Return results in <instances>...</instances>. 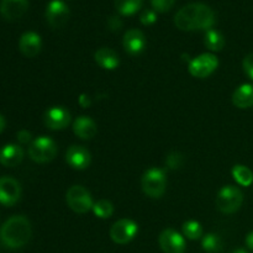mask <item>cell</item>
Segmentation results:
<instances>
[{"instance_id": "obj_26", "label": "cell", "mask_w": 253, "mask_h": 253, "mask_svg": "<svg viewBox=\"0 0 253 253\" xmlns=\"http://www.w3.org/2000/svg\"><path fill=\"white\" fill-rule=\"evenodd\" d=\"M93 212L99 219H109L114 214V205L109 200L101 199L94 203Z\"/></svg>"}, {"instance_id": "obj_35", "label": "cell", "mask_w": 253, "mask_h": 253, "mask_svg": "<svg viewBox=\"0 0 253 253\" xmlns=\"http://www.w3.org/2000/svg\"><path fill=\"white\" fill-rule=\"evenodd\" d=\"M5 126H6V121H5L4 116H2L1 114H0V133H1L2 131H4Z\"/></svg>"}, {"instance_id": "obj_29", "label": "cell", "mask_w": 253, "mask_h": 253, "mask_svg": "<svg viewBox=\"0 0 253 253\" xmlns=\"http://www.w3.org/2000/svg\"><path fill=\"white\" fill-rule=\"evenodd\" d=\"M140 21L142 25H152L157 21V14H156L155 10H145V11L141 14Z\"/></svg>"}, {"instance_id": "obj_6", "label": "cell", "mask_w": 253, "mask_h": 253, "mask_svg": "<svg viewBox=\"0 0 253 253\" xmlns=\"http://www.w3.org/2000/svg\"><path fill=\"white\" fill-rule=\"evenodd\" d=\"M66 200L69 209H72L77 214H85L89 210L93 209V198H91L90 192L83 185H72L67 190Z\"/></svg>"}, {"instance_id": "obj_2", "label": "cell", "mask_w": 253, "mask_h": 253, "mask_svg": "<svg viewBox=\"0 0 253 253\" xmlns=\"http://www.w3.org/2000/svg\"><path fill=\"white\" fill-rule=\"evenodd\" d=\"M31 236V222L24 215H14L9 217L0 229V240L5 246L12 250L21 249L29 244Z\"/></svg>"}, {"instance_id": "obj_9", "label": "cell", "mask_w": 253, "mask_h": 253, "mask_svg": "<svg viewBox=\"0 0 253 253\" xmlns=\"http://www.w3.org/2000/svg\"><path fill=\"white\" fill-rule=\"evenodd\" d=\"M158 242L165 253H184L187 247L184 236L173 229L163 230L158 237Z\"/></svg>"}, {"instance_id": "obj_28", "label": "cell", "mask_w": 253, "mask_h": 253, "mask_svg": "<svg viewBox=\"0 0 253 253\" xmlns=\"http://www.w3.org/2000/svg\"><path fill=\"white\" fill-rule=\"evenodd\" d=\"M175 0H151L153 10L156 12H167L174 5Z\"/></svg>"}, {"instance_id": "obj_23", "label": "cell", "mask_w": 253, "mask_h": 253, "mask_svg": "<svg viewBox=\"0 0 253 253\" xmlns=\"http://www.w3.org/2000/svg\"><path fill=\"white\" fill-rule=\"evenodd\" d=\"M143 0H115V7L119 14L131 16L142 6Z\"/></svg>"}, {"instance_id": "obj_11", "label": "cell", "mask_w": 253, "mask_h": 253, "mask_svg": "<svg viewBox=\"0 0 253 253\" xmlns=\"http://www.w3.org/2000/svg\"><path fill=\"white\" fill-rule=\"evenodd\" d=\"M21 197V185L11 177L0 178V204L12 207Z\"/></svg>"}, {"instance_id": "obj_19", "label": "cell", "mask_w": 253, "mask_h": 253, "mask_svg": "<svg viewBox=\"0 0 253 253\" xmlns=\"http://www.w3.org/2000/svg\"><path fill=\"white\" fill-rule=\"evenodd\" d=\"M94 59L99 67L108 71H114L120 64L119 54L109 47H101L94 53Z\"/></svg>"}, {"instance_id": "obj_31", "label": "cell", "mask_w": 253, "mask_h": 253, "mask_svg": "<svg viewBox=\"0 0 253 253\" xmlns=\"http://www.w3.org/2000/svg\"><path fill=\"white\" fill-rule=\"evenodd\" d=\"M108 27L113 32L120 31L121 27H123V20L118 15H113V16H110L108 19Z\"/></svg>"}, {"instance_id": "obj_27", "label": "cell", "mask_w": 253, "mask_h": 253, "mask_svg": "<svg viewBox=\"0 0 253 253\" xmlns=\"http://www.w3.org/2000/svg\"><path fill=\"white\" fill-rule=\"evenodd\" d=\"M183 165H184V156L180 152L173 151L166 157V166L169 169H179L183 167Z\"/></svg>"}, {"instance_id": "obj_10", "label": "cell", "mask_w": 253, "mask_h": 253, "mask_svg": "<svg viewBox=\"0 0 253 253\" xmlns=\"http://www.w3.org/2000/svg\"><path fill=\"white\" fill-rule=\"evenodd\" d=\"M46 19L49 26L61 29L69 19V7L62 0H52L46 7Z\"/></svg>"}, {"instance_id": "obj_5", "label": "cell", "mask_w": 253, "mask_h": 253, "mask_svg": "<svg viewBox=\"0 0 253 253\" xmlns=\"http://www.w3.org/2000/svg\"><path fill=\"white\" fill-rule=\"evenodd\" d=\"M244 203V193L235 185H225L216 195V208L222 214H234Z\"/></svg>"}, {"instance_id": "obj_14", "label": "cell", "mask_w": 253, "mask_h": 253, "mask_svg": "<svg viewBox=\"0 0 253 253\" xmlns=\"http://www.w3.org/2000/svg\"><path fill=\"white\" fill-rule=\"evenodd\" d=\"M123 46L131 56H138L146 48V37L138 29H131L124 35Z\"/></svg>"}, {"instance_id": "obj_18", "label": "cell", "mask_w": 253, "mask_h": 253, "mask_svg": "<svg viewBox=\"0 0 253 253\" xmlns=\"http://www.w3.org/2000/svg\"><path fill=\"white\" fill-rule=\"evenodd\" d=\"M73 131L82 140H91L98 132V126L93 119L83 115L74 120Z\"/></svg>"}, {"instance_id": "obj_16", "label": "cell", "mask_w": 253, "mask_h": 253, "mask_svg": "<svg viewBox=\"0 0 253 253\" xmlns=\"http://www.w3.org/2000/svg\"><path fill=\"white\" fill-rule=\"evenodd\" d=\"M29 7L27 0H1L0 2V14L9 21L20 19Z\"/></svg>"}, {"instance_id": "obj_7", "label": "cell", "mask_w": 253, "mask_h": 253, "mask_svg": "<svg viewBox=\"0 0 253 253\" xmlns=\"http://www.w3.org/2000/svg\"><path fill=\"white\" fill-rule=\"evenodd\" d=\"M219 66V59L214 53H202L189 61L188 71L195 78H207L214 73Z\"/></svg>"}, {"instance_id": "obj_15", "label": "cell", "mask_w": 253, "mask_h": 253, "mask_svg": "<svg viewBox=\"0 0 253 253\" xmlns=\"http://www.w3.org/2000/svg\"><path fill=\"white\" fill-rule=\"evenodd\" d=\"M20 52L27 58H34L41 52L42 40L39 34L34 31H27L21 35L19 41Z\"/></svg>"}, {"instance_id": "obj_24", "label": "cell", "mask_w": 253, "mask_h": 253, "mask_svg": "<svg viewBox=\"0 0 253 253\" xmlns=\"http://www.w3.org/2000/svg\"><path fill=\"white\" fill-rule=\"evenodd\" d=\"M222 246V240L219 235L216 234H207L203 236L202 240V247L205 252L208 253H219L221 252Z\"/></svg>"}, {"instance_id": "obj_1", "label": "cell", "mask_w": 253, "mask_h": 253, "mask_svg": "<svg viewBox=\"0 0 253 253\" xmlns=\"http://www.w3.org/2000/svg\"><path fill=\"white\" fill-rule=\"evenodd\" d=\"M215 20V12L211 7L202 2H192L175 14L174 24L182 31H208L214 26Z\"/></svg>"}, {"instance_id": "obj_13", "label": "cell", "mask_w": 253, "mask_h": 253, "mask_svg": "<svg viewBox=\"0 0 253 253\" xmlns=\"http://www.w3.org/2000/svg\"><path fill=\"white\" fill-rule=\"evenodd\" d=\"M91 161L90 152L84 146L73 145L67 150L66 162L71 166L73 169L83 170L89 167Z\"/></svg>"}, {"instance_id": "obj_20", "label": "cell", "mask_w": 253, "mask_h": 253, "mask_svg": "<svg viewBox=\"0 0 253 253\" xmlns=\"http://www.w3.org/2000/svg\"><path fill=\"white\" fill-rule=\"evenodd\" d=\"M232 104L239 109H249L253 106V84L245 83L236 88L232 94Z\"/></svg>"}, {"instance_id": "obj_8", "label": "cell", "mask_w": 253, "mask_h": 253, "mask_svg": "<svg viewBox=\"0 0 253 253\" xmlns=\"http://www.w3.org/2000/svg\"><path fill=\"white\" fill-rule=\"evenodd\" d=\"M138 232V225L131 219H121L114 222L110 229V237L115 244L126 245L132 241Z\"/></svg>"}, {"instance_id": "obj_12", "label": "cell", "mask_w": 253, "mask_h": 253, "mask_svg": "<svg viewBox=\"0 0 253 253\" xmlns=\"http://www.w3.org/2000/svg\"><path fill=\"white\" fill-rule=\"evenodd\" d=\"M43 121L49 130H63L71 123V113L64 106H52L44 113Z\"/></svg>"}, {"instance_id": "obj_36", "label": "cell", "mask_w": 253, "mask_h": 253, "mask_svg": "<svg viewBox=\"0 0 253 253\" xmlns=\"http://www.w3.org/2000/svg\"><path fill=\"white\" fill-rule=\"evenodd\" d=\"M231 253H249V252H247L245 249H237L235 250V251H232Z\"/></svg>"}, {"instance_id": "obj_33", "label": "cell", "mask_w": 253, "mask_h": 253, "mask_svg": "<svg viewBox=\"0 0 253 253\" xmlns=\"http://www.w3.org/2000/svg\"><path fill=\"white\" fill-rule=\"evenodd\" d=\"M78 103H79V105L82 106V108H88V106H90V104H91L90 96H89L88 94H85V93L81 94V95H79V98H78Z\"/></svg>"}, {"instance_id": "obj_32", "label": "cell", "mask_w": 253, "mask_h": 253, "mask_svg": "<svg viewBox=\"0 0 253 253\" xmlns=\"http://www.w3.org/2000/svg\"><path fill=\"white\" fill-rule=\"evenodd\" d=\"M31 132L27 130H20L16 135L17 141H19V143H21V145H27V143L31 141Z\"/></svg>"}, {"instance_id": "obj_3", "label": "cell", "mask_w": 253, "mask_h": 253, "mask_svg": "<svg viewBox=\"0 0 253 253\" xmlns=\"http://www.w3.org/2000/svg\"><path fill=\"white\" fill-rule=\"evenodd\" d=\"M141 187L147 197L158 199L162 197L167 188V178L165 170L161 168H150L146 170L141 179Z\"/></svg>"}, {"instance_id": "obj_4", "label": "cell", "mask_w": 253, "mask_h": 253, "mask_svg": "<svg viewBox=\"0 0 253 253\" xmlns=\"http://www.w3.org/2000/svg\"><path fill=\"white\" fill-rule=\"evenodd\" d=\"M58 147L54 140L48 136H40L35 138L29 146V156L36 163H48L54 160Z\"/></svg>"}, {"instance_id": "obj_34", "label": "cell", "mask_w": 253, "mask_h": 253, "mask_svg": "<svg viewBox=\"0 0 253 253\" xmlns=\"http://www.w3.org/2000/svg\"><path fill=\"white\" fill-rule=\"evenodd\" d=\"M246 245L251 251H253V231L250 232L246 236Z\"/></svg>"}, {"instance_id": "obj_21", "label": "cell", "mask_w": 253, "mask_h": 253, "mask_svg": "<svg viewBox=\"0 0 253 253\" xmlns=\"http://www.w3.org/2000/svg\"><path fill=\"white\" fill-rule=\"evenodd\" d=\"M204 44L209 51L219 52L224 48L225 37L222 36L221 32H219L217 30L210 29L208 30V31H205Z\"/></svg>"}, {"instance_id": "obj_25", "label": "cell", "mask_w": 253, "mask_h": 253, "mask_svg": "<svg viewBox=\"0 0 253 253\" xmlns=\"http://www.w3.org/2000/svg\"><path fill=\"white\" fill-rule=\"evenodd\" d=\"M183 235L188 240H192V241L199 240L203 236V226L200 225L199 221L189 220V221L183 224Z\"/></svg>"}, {"instance_id": "obj_17", "label": "cell", "mask_w": 253, "mask_h": 253, "mask_svg": "<svg viewBox=\"0 0 253 253\" xmlns=\"http://www.w3.org/2000/svg\"><path fill=\"white\" fill-rule=\"evenodd\" d=\"M24 160V151L19 145L7 143L0 150V163L7 168H14L19 166Z\"/></svg>"}, {"instance_id": "obj_22", "label": "cell", "mask_w": 253, "mask_h": 253, "mask_svg": "<svg viewBox=\"0 0 253 253\" xmlns=\"http://www.w3.org/2000/svg\"><path fill=\"white\" fill-rule=\"evenodd\" d=\"M232 177L237 184L242 187H250L253 183V172L249 167L244 165H236L232 168Z\"/></svg>"}, {"instance_id": "obj_30", "label": "cell", "mask_w": 253, "mask_h": 253, "mask_svg": "<svg viewBox=\"0 0 253 253\" xmlns=\"http://www.w3.org/2000/svg\"><path fill=\"white\" fill-rule=\"evenodd\" d=\"M242 68H244L245 73L249 76L253 81V53H249L242 61Z\"/></svg>"}]
</instances>
